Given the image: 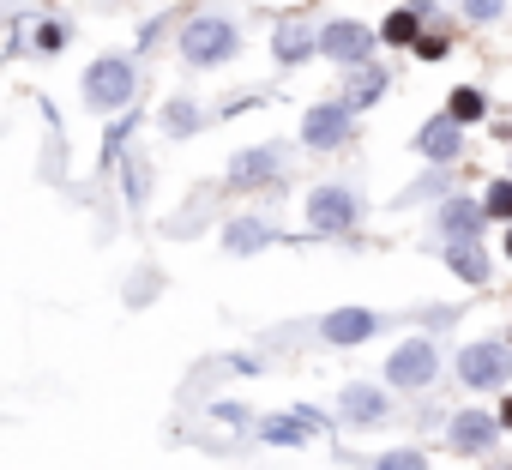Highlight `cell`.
Returning <instances> with one entry per match:
<instances>
[{
    "instance_id": "cell-1",
    "label": "cell",
    "mask_w": 512,
    "mask_h": 470,
    "mask_svg": "<svg viewBox=\"0 0 512 470\" xmlns=\"http://www.w3.org/2000/svg\"><path fill=\"white\" fill-rule=\"evenodd\" d=\"M133 91H139V67H133V55H97V61L85 67V79H79V97H85V109H97V115L127 109Z\"/></svg>"
},
{
    "instance_id": "cell-2",
    "label": "cell",
    "mask_w": 512,
    "mask_h": 470,
    "mask_svg": "<svg viewBox=\"0 0 512 470\" xmlns=\"http://www.w3.org/2000/svg\"><path fill=\"white\" fill-rule=\"evenodd\" d=\"M235 49H241V31H235L223 13H199V19H187V31H181V61L199 67V73L235 61Z\"/></svg>"
},
{
    "instance_id": "cell-3",
    "label": "cell",
    "mask_w": 512,
    "mask_h": 470,
    "mask_svg": "<svg viewBox=\"0 0 512 470\" xmlns=\"http://www.w3.org/2000/svg\"><path fill=\"white\" fill-rule=\"evenodd\" d=\"M362 223V193L344 187V181H320L308 193V229L314 235H350Z\"/></svg>"
},
{
    "instance_id": "cell-4",
    "label": "cell",
    "mask_w": 512,
    "mask_h": 470,
    "mask_svg": "<svg viewBox=\"0 0 512 470\" xmlns=\"http://www.w3.org/2000/svg\"><path fill=\"white\" fill-rule=\"evenodd\" d=\"M434 374H440V344L434 338H404L386 356V386L392 392H422V386H434Z\"/></svg>"
},
{
    "instance_id": "cell-5",
    "label": "cell",
    "mask_w": 512,
    "mask_h": 470,
    "mask_svg": "<svg viewBox=\"0 0 512 470\" xmlns=\"http://www.w3.org/2000/svg\"><path fill=\"white\" fill-rule=\"evenodd\" d=\"M284 157H290V145L284 139H266V145H247V151H235L229 163H223V187H272L278 181V169H284Z\"/></svg>"
},
{
    "instance_id": "cell-6",
    "label": "cell",
    "mask_w": 512,
    "mask_h": 470,
    "mask_svg": "<svg viewBox=\"0 0 512 470\" xmlns=\"http://www.w3.org/2000/svg\"><path fill=\"white\" fill-rule=\"evenodd\" d=\"M374 31L362 25V19H332V25H320V55L332 61V67H344V73H356V67H368L374 61Z\"/></svg>"
},
{
    "instance_id": "cell-7",
    "label": "cell",
    "mask_w": 512,
    "mask_h": 470,
    "mask_svg": "<svg viewBox=\"0 0 512 470\" xmlns=\"http://www.w3.org/2000/svg\"><path fill=\"white\" fill-rule=\"evenodd\" d=\"M458 380H464L470 392H494V386H506V380H512V350H506L500 338L464 344V350H458Z\"/></svg>"
},
{
    "instance_id": "cell-8",
    "label": "cell",
    "mask_w": 512,
    "mask_h": 470,
    "mask_svg": "<svg viewBox=\"0 0 512 470\" xmlns=\"http://www.w3.org/2000/svg\"><path fill=\"white\" fill-rule=\"evenodd\" d=\"M350 133H356V115L344 109V97L308 103V115H302V145L308 151H338V145H350Z\"/></svg>"
},
{
    "instance_id": "cell-9",
    "label": "cell",
    "mask_w": 512,
    "mask_h": 470,
    "mask_svg": "<svg viewBox=\"0 0 512 470\" xmlns=\"http://www.w3.org/2000/svg\"><path fill=\"white\" fill-rule=\"evenodd\" d=\"M446 446L458 452V458H482V452H494L500 446V422L488 416V410H452L446 416Z\"/></svg>"
},
{
    "instance_id": "cell-10",
    "label": "cell",
    "mask_w": 512,
    "mask_h": 470,
    "mask_svg": "<svg viewBox=\"0 0 512 470\" xmlns=\"http://www.w3.org/2000/svg\"><path fill=\"white\" fill-rule=\"evenodd\" d=\"M416 157H428L434 169H452V163L464 157V127L446 121V115H428V121L416 127Z\"/></svg>"
},
{
    "instance_id": "cell-11",
    "label": "cell",
    "mask_w": 512,
    "mask_h": 470,
    "mask_svg": "<svg viewBox=\"0 0 512 470\" xmlns=\"http://www.w3.org/2000/svg\"><path fill=\"white\" fill-rule=\"evenodd\" d=\"M380 332V314L374 308H332L326 320H320V344H332V350H356V344H368Z\"/></svg>"
},
{
    "instance_id": "cell-12",
    "label": "cell",
    "mask_w": 512,
    "mask_h": 470,
    "mask_svg": "<svg viewBox=\"0 0 512 470\" xmlns=\"http://www.w3.org/2000/svg\"><path fill=\"white\" fill-rule=\"evenodd\" d=\"M338 416H344L350 428H374V422L392 416V398H386L380 386H368V380H350L344 398H338Z\"/></svg>"
},
{
    "instance_id": "cell-13",
    "label": "cell",
    "mask_w": 512,
    "mask_h": 470,
    "mask_svg": "<svg viewBox=\"0 0 512 470\" xmlns=\"http://www.w3.org/2000/svg\"><path fill=\"white\" fill-rule=\"evenodd\" d=\"M223 254H235V260H247V254H260V248H272V242H284V235L266 223V217H229L223 223Z\"/></svg>"
},
{
    "instance_id": "cell-14",
    "label": "cell",
    "mask_w": 512,
    "mask_h": 470,
    "mask_svg": "<svg viewBox=\"0 0 512 470\" xmlns=\"http://www.w3.org/2000/svg\"><path fill=\"white\" fill-rule=\"evenodd\" d=\"M482 223H488V211H482V199H446L440 205V235L446 242H482Z\"/></svg>"
},
{
    "instance_id": "cell-15",
    "label": "cell",
    "mask_w": 512,
    "mask_h": 470,
    "mask_svg": "<svg viewBox=\"0 0 512 470\" xmlns=\"http://www.w3.org/2000/svg\"><path fill=\"white\" fill-rule=\"evenodd\" d=\"M314 55H320V31L290 25V19L272 31V61H278V67H302V61H314Z\"/></svg>"
},
{
    "instance_id": "cell-16",
    "label": "cell",
    "mask_w": 512,
    "mask_h": 470,
    "mask_svg": "<svg viewBox=\"0 0 512 470\" xmlns=\"http://www.w3.org/2000/svg\"><path fill=\"white\" fill-rule=\"evenodd\" d=\"M386 85H392V79H386V67H380V61H368V67H356V73H350V85H344V109H350V115H362V109H374V103L386 97Z\"/></svg>"
},
{
    "instance_id": "cell-17",
    "label": "cell",
    "mask_w": 512,
    "mask_h": 470,
    "mask_svg": "<svg viewBox=\"0 0 512 470\" xmlns=\"http://www.w3.org/2000/svg\"><path fill=\"white\" fill-rule=\"evenodd\" d=\"M446 266H452L470 290H482V284H488V272H494V260H488V248H482V242H446Z\"/></svg>"
},
{
    "instance_id": "cell-18",
    "label": "cell",
    "mask_w": 512,
    "mask_h": 470,
    "mask_svg": "<svg viewBox=\"0 0 512 470\" xmlns=\"http://www.w3.org/2000/svg\"><path fill=\"white\" fill-rule=\"evenodd\" d=\"M157 127H163L169 139H193V133L205 127V115H199V103H187V97H169V103L157 109Z\"/></svg>"
},
{
    "instance_id": "cell-19",
    "label": "cell",
    "mask_w": 512,
    "mask_h": 470,
    "mask_svg": "<svg viewBox=\"0 0 512 470\" xmlns=\"http://www.w3.org/2000/svg\"><path fill=\"white\" fill-rule=\"evenodd\" d=\"M121 193H127L133 211L151 205V163H145V151H127V163H121Z\"/></svg>"
},
{
    "instance_id": "cell-20",
    "label": "cell",
    "mask_w": 512,
    "mask_h": 470,
    "mask_svg": "<svg viewBox=\"0 0 512 470\" xmlns=\"http://www.w3.org/2000/svg\"><path fill=\"white\" fill-rule=\"evenodd\" d=\"M253 434H260L266 446H314L296 416H260V422H253Z\"/></svg>"
},
{
    "instance_id": "cell-21",
    "label": "cell",
    "mask_w": 512,
    "mask_h": 470,
    "mask_svg": "<svg viewBox=\"0 0 512 470\" xmlns=\"http://www.w3.org/2000/svg\"><path fill=\"white\" fill-rule=\"evenodd\" d=\"M446 121H458V127H476L482 115H488V97L476 91V85H458L452 97H446V109H440Z\"/></svg>"
},
{
    "instance_id": "cell-22",
    "label": "cell",
    "mask_w": 512,
    "mask_h": 470,
    "mask_svg": "<svg viewBox=\"0 0 512 470\" xmlns=\"http://www.w3.org/2000/svg\"><path fill=\"white\" fill-rule=\"evenodd\" d=\"M428 199H452V169H434V175H422V181H410L392 205H428Z\"/></svg>"
},
{
    "instance_id": "cell-23",
    "label": "cell",
    "mask_w": 512,
    "mask_h": 470,
    "mask_svg": "<svg viewBox=\"0 0 512 470\" xmlns=\"http://www.w3.org/2000/svg\"><path fill=\"white\" fill-rule=\"evenodd\" d=\"M416 37H422V19H416L410 7H398V13L380 25V43H392V49H416Z\"/></svg>"
},
{
    "instance_id": "cell-24",
    "label": "cell",
    "mask_w": 512,
    "mask_h": 470,
    "mask_svg": "<svg viewBox=\"0 0 512 470\" xmlns=\"http://www.w3.org/2000/svg\"><path fill=\"white\" fill-rule=\"evenodd\" d=\"M368 470H428V458H422V446H386Z\"/></svg>"
},
{
    "instance_id": "cell-25",
    "label": "cell",
    "mask_w": 512,
    "mask_h": 470,
    "mask_svg": "<svg viewBox=\"0 0 512 470\" xmlns=\"http://www.w3.org/2000/svg\"><path fill=\"white\" fill-rule=\"evenodd\" d=\"M482 211H488L494 223H506V229H512V175H506V181H494V187L482 193Z\"/></svg>"
},
{
    "instance_id": "cell-26",
    "label": "cell",
    "mask_w": 512,
    "mask_h": 470,
    "mask_svg": "<svg viewBox=\"0 0 512 470\" xmlns=\"http://www.w3.org/2000/svg\"><path fill=\"white\" fill-rule=\"evenodd\" d=\"M470 25H494L500 13H506V0H464V7H458Z\"/></svg>"
},
{
    "instance_id": "cell-27",
    "label": "cell",
    "mask_w": 512,
    "mask_h": 470,
    "mask_svg": "<svg viewBox=\"0 0 512 470\" xmlns=\"http://www.w3.org/2000/svg\"><path fill=\"white\" fill-rule=\"evenodd\" d=\"M61 43H67V25H37V49L43 55H61Z\"/></svg>"
},
{
    "instance_id": "cell-28",
    "label": "cell",
    "mask_w": 512,
    "mask_h": 470,
    "mask_svg": "<svg viewBox=\"0 0 512 470\" xmlns=\"http://www.w3.org/2000/svg\"><path fill=\"white\" fill-rule=\"evenodd\" d=\"M416 55H422V61H440V55H446V37H416Z\"/></svg>"
},
{
    "instance_id": "cell-29",
    "label": "cell",
    "mask_w": 512,
    "mask_h": 470,
    "mask_svg": "<svg viewBox=\"0 0 512 470\" xmlns=\"http://www.w3.org/2000/svg\"><path fill=\"white\" fill-rule=\"evenodd\" d=\"M211 416H217V422H229V428H241V422H247V410H241V404H211Z\"/></svg>"
},
{
    "instance_id": "cell-30",
    "label": "cell",
    "mask_w": 512,
    "mask_h": 470,
    "mask_svg": "<svg viewBox=\"0 0 512 470\" xmlns=\"http://www.w3.org/2000/svg\"><path fill=\"white\" fill-rule=\"evenodd\" d=\"M494 422H500V428H512V398H506V404L494 410Z\"/></svg>"
},
{
    "instance_id": "cell-31",
    "label": "cell",
    "mask_w": 512,
    "mask_h": 470,
    "mask_svg": "<svg viewBox=\"0 0 512 470\" xmlns=\"http://www.w3.org/2000/svg\"><path fill=\"white\" fill-rule=\"evenodd\" d=\"M500 254H506V260H512V229H506V242H500Z\"/></svg>"
},
{
    "instance_id": "cell-32",
    "label": "cell",
    "mask_w": 512,
    "mask_h": 470,
    "mask_svg": "<svg viewBox=\"0 0 512 470\" xmlns=\"http://www.w3.org/2000/svg\"><path fill=\"white\" fill-rule=\"evenodd\" d=\"M506 139H512V127H506Z\"/></svg>"
}]
</instances>
